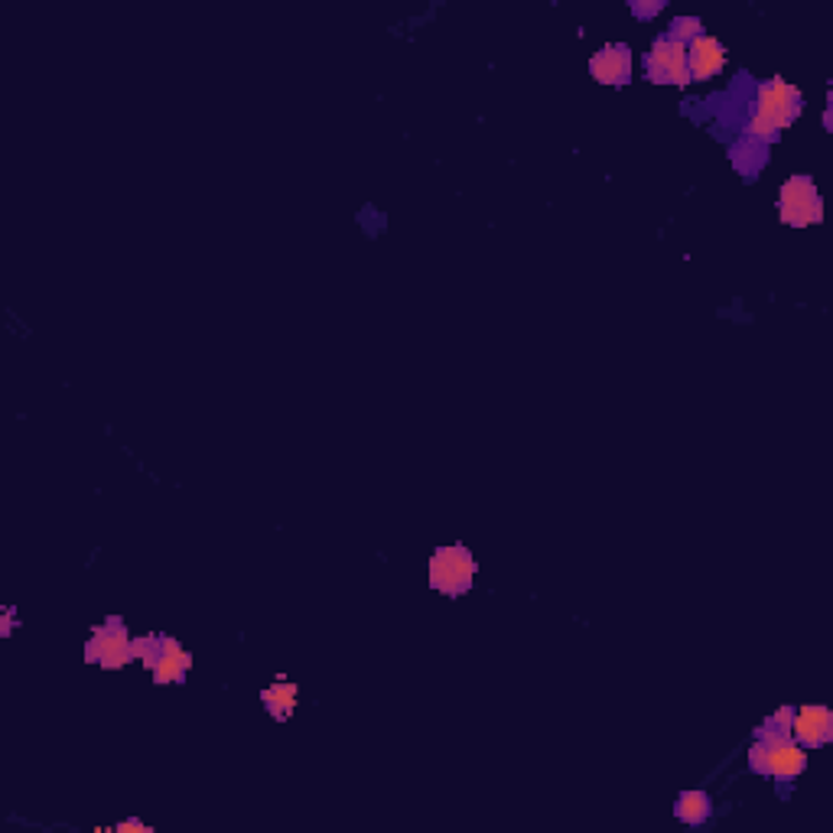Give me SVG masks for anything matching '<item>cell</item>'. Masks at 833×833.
<instances>
[{
	"mask_svg": "<svg viewBox=\"0 0 833 833\" xmlns=\"http://www.w3.org/2000/svg\"><path fill=\"white\" fill-rule=\"evenodd\" d=\"M797 114H800V91L791 81H784V78L761 81L755 88V98H752V107H748L745 137H752L758 143H768L784 127H791Z\"/></svg>",
	"mask_w": 833,
	"mask_h": 833,
	"instance_id": "obj_1",
	"label": "cell"
},
{
	"mask_svg": "<svg viewBox=\"0 0 833 833\" xmlns=\"http://www.w3.org/2000/svg\"><path fill=\"white\" fill-rule=\"evenodd\" d=\"M748 765L752 771L765 774V778H778V781H791L804 771L807 765V748L800 742H794L791 735H781L768 726L755 729V742L748 748Z\"/></svg>",
	"mask_w": 833,
	"mask_h": 833,
	"instance_id": "obj_2",
	"label": "cell"
},
{
	"mask_svg": "<svg viewBox=\"0 0 833 833\" xmlns=\"http://www.w3.org/2000/svg\"><path fill=\"white\" fill-rule=\"evenodd\" d=\"M475 573H478V563L472 556L469 547L462 543H452V547H439L430 553V563H426V582L433 592L446 595V599H459L472 589L475 582Z\"/></svg>",
	"mask_w": 833,
	"mask_h": 833,
	"instance_id": "obj_3",
	"label": "cell"
},
{
	"mask_svg": "<svg viewBox=\"0 0 833 833\" xmlns=\"http://www.w3.org/2000/svg\"><path fill=\"white\" fill-rule=\"evenodd\" d=\"M778 218L791 228H810L823 221V198L810 176H787L778 189Z\"/></svg>",
	"mask_w": 833,
	"mask_h": 833,
	"instance_id": "obj_4",
	"label": "cell"
},
{
	"mask_svg": "<svg viewBox=\"0 0 833 833\" xmlns=\"http://www.w3.org/2000/svg\"><path fill=\"white\" fill-rule=\"evenodd\" d=\"M85 661L104 670H124L133 661V638L127 625L120 618H107L104 625H94V631L85 641Z\"/></svg>",
	"mask_w": 833,
	"mask_h": 833,
	"instance_id": "obj_5",
	"label": "cell"
},
{
	"mask_svg": "<svg viewBox=\"0 0 833 833\" xmlns=\"http://www.w3.org/2000/svg\"><path fill=\"white\" fill-rule=\"evenodd\" d=\"M644 68H648V78L654 85H690L687 46L670 39L667 33L661 39H654L651 52L644 55Z\"/></svg>",
	"mask_w": 833,
	"mask_h": 833,
	"instance_id": "obj_6",
	"label": "cell"
},
{
	"mask_svg": "<svg viewBox=\"0 0 833 833\" xmlns=\"http://www.w3.org/2000/svg\"><path fill=\"white\" fill-rule=\"evenodd\" d=\"M791 739L804 748H820L833 739V713L820 703L797 706L791 716Z\"/></svg>",
	"mask_w": 833,
	"mask_h": 833,
	"instance_id": "obj_7",
	"label": "cell"
},
{
	"mask_svg": "<svg viewBox=\"0 0 833 833\" xmlns=\"http://www.w3.org/2000/svg\"><path fill=\"white\" fill-rule=\"evenodd\" d=\"M726 65V49L716 36L703 33L696 36L690 46H687V72H690V81H709L722 72Z\"/></svg>",
	"mask_w": 833,
	"mask_h": 833,
	"instance_id": "obj_8",
	"label": "cell"
},
{
	"mask_svg": "<svg viewBox=\"0 0 833 833\" xmlns=\"http://www.w3.org/2000/svg\"><path fill=\"white\" fill-rule=\"evenodd\" d=\"M589 75L599 85H625L631 78V49L625 42H608L589 59Z\"/></svg>",
	"mask_w": 833,
	"mask_h": 833,
	"instance_id": "obj_9",
	"label": "cell"
},
{
	"mask_svg": "<svg viewBox=\"0 0 833 833\" xmlns=\"http://www.w3.org/2000/svg\"><path fill=\"white\" fill-rule=\"evenodd\" d=\"M189 667H192V654H189L176 638L163 635V638H159L156 664H153V670H150L153 683H159V687H166V683H182L185 674H189Z\"/></svg>",
	"mask_w": 833,
	"mask_h": 833,
	"instance_id": "obj_10",
	"label": "cell"
},
{
	"mask_svg": "<svg viewBox=\"0 0 833 833\" xmlns=\"http://www.w3.org/2000/svg\"><path fill=\"white\" fill-rule=\"evenodd\" d=\"M260 703H264V709L277 722H286L296 713V706H299V687L293 680H286V677H277L273 683H267L260 690Z\"/></svg>",
	"mask_w": 833,
	"mask_h": 833,
	"instance_id": "obj_11",
	"label": "cell"
},
{
	"mask_svg": "<svg viewBox=\"0 0 833 833\" xmlns=\"http://www.w3.org/2000/svg\"><path fill=\"white\" fill-rule=\"evenodd\" d=\"M709 794L706 791H683L674 804V817L687 826H700L709 820Z\"/></svg>",
	"mask_w": 833,
	"mask_h": 833,
	"instance_id": "obj_12",
	"label": "cell"
},
{
	"mask_svg": "<svg viewBox=\"0 0 833 833\" xmlns=\"http://www.w3.org/2000/svg\"><path fill=\"white\" fill-rule=\"evenodd\" d=\"M761 159H765V143H758V140H752V137H742V140L732 146V163H735V169H742V172L758 169Z\"/></svg>",
	"mask_w": 833,
	"mask_h": 833,
	"instance_id": "obj_13",
	"label": "cell"
},
{
	"mask_svg": "<svg viewBox=\"0 0 833 833\" xmlns=\"http://www.w3.org/2000/svg\"><path fill=\"white\" fill-rule=\"evenodd\" d=\"M159 638L163 635H137L133 638V661L146 670H153L156 664V654H159Z\"/></svg>",
	"mask_w": 833,
	"mask_h": 833,
	"instance_id": "obj_14",
	"label": "cell"
},
{
	"mask_svg": "<svg viewBox=\"0 0 833 833\" xmlns=\"http://www.w3.org/2000/svg\"><path fill=\"white\" fill-rule=\"evenodd\" d=\"M667 36L677 39V42H683V46H690L696 36H703V23H700L696 16H677V20L670 23Z\"/></svg>",
	"mask_w": 833,
	"mask_h": 833,
	"instance_id": "obj_15",
	"label": "cell"
},
{
	"mask_svg": "<svg viewBox=\"0 0 833 833\" xmlns=\"http://www.w3.org/2000/svg\"><path fill=\"white\" fill-rule=\"evenodd\" d=\"M791 716H794V709H791V706H781V709H774L761 726H768V729H774V732H781V735H791Z\"/></svg>",
	"mask_w": 833,
	"mask_h": 833,
	"instance_id": "obj_16",
	"label": "cell"
},
{
	"mask_svg": "<svg viewBox=\"0 0 833 833\" xmlns=\"http://www.w3.org/2000/svg\"><path fill=\"white\" fill-rule=\"evenodd\" d=\"M631 10H635V16H654V13L664 10V3L661 0L657 3H631Z\"/></svg>",
	"mask_w": 833,
	"mask_h": 833,
	"instance_id": "obj_17",
	"label": "cell"
},
{
	"mask_svg": "<svg viewBox=\"0 0 833 833\" xmlns=\"http://www.w3.org/2000/svg\"><path fill=\"white\" fill-rule=\"evenodd\" d=\"M117 833H153L146 823H140V820H124L120 826H117Z\"/></svg>",
	"mask_w": 833,
	"mask_h": 833,
	"instance_id": "obj_18",
	"label": "cell"
}]
</instances>
